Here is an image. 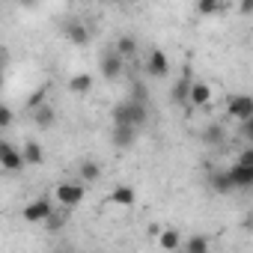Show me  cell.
Returning <instances> with one entry per match:
<instances>
[{"label": "cell", "mask_w": 253, "mask_h": 253, "mask_svg": "<svg viewBox=\"0 0 253 253\" xmlns=\"http://www.w3.org/2000/svg\"><path fill=\"white\" fill-rule=\"evenodd\" d=\"M110 122L113 125H131V128H143L149 122V107L134 98H122L110 107Z\"/></svg>", "instance_id": "1"}, {"label": "cell", "mask_w": 253, "mask_h": 253, "mask_svg": "<svg viewBox=\"0 0 253 253\" xmlns=\"http://www.w3.org/2000/svg\"><path fill=\"white\" fill-rule=\"evenodd\" d=\"M54 214H57V209H54V203H51L48 197H36V200H30V203L21 209L24 223H48Z\"/></svg>", "instance_id": "2"}, {"label": "cell", "mask_w": 253, "mask_h": 253, "mask_svg": "<svg viewBox=\"0 0 253 253\" xmlns=\"http://www.w3.org/2000/svg\"><path fill=\"white\" fill-rule=\"evenodd\" d=\"M84 197H86V185H84V182H60V185L54 188V200H57L63 209L81 206Z\"/></svg>", "instance_id": "3"}, {"label": "cell", "mask_w": 253, "mask_h": 253, "mask_svg": "<svg viewBox=\"0 0 253 253\" xmlns=\"http://www.w3.org/2000/svg\"><path fill=\"white\" fill-rule=\"evenodd\" d=\"M226 113H229V119H238V122L253 119V95H247V92L229 95L226 98Z\"/></svg>", "instance_id": "4"}, {"label": "cell", "mask_w": 253, "mask_h": 253, "mask_svg": "<svg viewBox=\"0 0 253 253\" xmlns=\"http://www.w3.org/2000/svg\"><path fill=\"white\" fill-rule=\"evenodd\" d=\"M63 36H66L75 48H86L89 39H92V36H89V27H86L81 18H69V21L63 24Z\"/></svg>", "instance_id": "5"}, {"label": "cell", "mask_w": 253, "mask_h": 253, "mask_svg": "<svg viewBox=\"0 0 253 253\" xmlns=\"http://www.w3.org/2000/svg\"><path fill=\"white\" fill-rule=\"evenodd\" d=\"M0 167H3L6 173H18L21 167H27L21 149H15L9 140H0Z\"/></svg>", "instance_id": "6"}, {"label": "cell", "mask_w": 253, "mask_h": 253, "mask_svg": "<svg viewBox=\"0 0 253 253\" xmlns=\"http://www.w3.org/2000/svg\"><path fill=\"white\" fill-rule=\"evenodd\" d=\"M146 75L149 78H167L170 75V60L161 48H152L149 57H146Z\"/></svg>", "instance_id": "7"}, {"label": "cell", "mask_w": 253, "mask_h": 253, "mask_svg": "<svg viewBox=\"0 0 253 253\" xmlns=\"http://www.w3.org/2000/svg\"><path fill=\"white\" fill-rule=\"evenodd\" d=\"M98 72H101L104 81H116V78L125 72V60H122L116 51H107V54H101V66H98Z\"/></svg>", "instance_id": "8"}, {"label": "cell", "mask_w": 253, "mask_h": 253, "mask_svg": "<svg viewBox=\"0 0 253 253\" xmlns=\"http://www.w3.org/2000/svg\"><path fill=\"white\" fill-rule=\"evenodd\" d=\"M137 134H140V128H131V125H113L110 140H113L116 149H131L137 143Z\"/></svg>", "instance_id": "9"}, {"label": "cell", "mask_w": 253, "mask_h": 253, "mask_svg": "<svg viewBox=\"0 0 253 253\" xmlns=\"http://www.w3.org/2000/svg\"><path fill=\"white\" fill-rule=\"evenodd\" d=\"M107 203L113 206H122V209H131L137 203V191L131 185H113V191L107 194Z\"/></svg>", "instance_id": "10"}, {"label": "cell", "mask_w": 253, "mask_h": 253, "mask_svg": "<svg viewBox=\"0 0 253 253\" xmlns=\"http://www.w3.org/2000/svg\"><path fill=\"white\" fill-rule=\"evenodd\" d=\"M92 86H95V78H92L89 72H75V75L69 78V84H66V89H69L72 95H89Z\"/></svg>", "instance_id": "11"}, {"label": "cell", "mask_w": 253, "mask_h": 253, "mask_svg": "<svg viewBox=\"0 0 253 253\" xmlns=\"http://www.w3.org/2000/svg\"><path fill=\"white\" fill-rule=\"evenodd\" d=\"M155 241H158V247H161L164 253H176L179 247H185V238H182V232H179V229H173V226L161 229V235H158Z\"/></svg>", "instance_id": "12"}, {"label": "cell", "mask_w": 253, "mask_h": 253, "mask_svg": "<svg viewBox=\"0 0 253 253\" xmlns=\"http://www.w3.org/2000/svg\"><path fill=\"white\" fill-rule=\"evenodd\" d=\"M226 173H229V179H232V188H235V191H247V188H253V170H250V167L232 164V167H226Z\"/></svg>", "instance_id": "13"}, {"label": "cell", "mask_w": 253, "mask_h": 253, "mask_svg": "<svg viewBox=\"0 0 253 253\" xmlns=\"http://www.w3.org/2000/svg\"><path fill=\"white\" fill-rule=\"evenodd\" d=\"M191 86H194V81H191V69H185V75L173 84V104H188L191 101Z\"/></svg>", "instance_id": "14"}, {"label": "cell", "mask_w": 253, "mask_h": 253, "mask_svg": "<svg viewBox=\"0 0 253 253\" xmlns=\"http://www.w3.org/2000/svg\"><path fill=\"white\" fill-rule=\"evenodd\" d=\"M30 116H33V125H36L39 131H48V128H54V125H57V110H54L51 104H42V107L33 110Z\"/></svg>", "instance_id": "15"}, {"label": "cell", "mask_w": 253, "mask_h": 253, "mask_svg": "<svg viewBox=\"0 0 253 253\" xmlns=\"http://www.w3.org/2000/svg\"><path fill=\"white\" fill-rule=\"evenodd\" d=\"M211 98H214L211 86H209L206 81H194V86H191V101H188V107H206V104H209Z\"/></svg>", "instance_id": "16"}, {"label": "cell", "mask_w": 253, "mask_h": 253, "mask_svg": "<svg viewBox=\"0 0 253 253\" xmlns=\"http://www.w3.org/2000/svg\"><path fill=\"white\" fill-rule=\"evenodd\" d=\"M21 155H24V164H27V167H39V164L45 161V149H42L39 140H24Z\"/></svg>", "instance_id": "17"}, {"label": "cell", "mask_w": 253, "mask_h": 253, "mask_svg": "<svg viewBox=\"0 0 253 253\" xmlns=\"http://www.w3.org/2000/svg\"><path fill=\"white\" fill-rule=\"evenodd\" d=\"M137 39L131 36V33H122V36H116V42H113V51L122 57V60H131L134 54H137Z\"/></svg>", "instance_id": "18"}, {"label": "cell", "mask_w": 253, "mask_h": 253, "mask_svg": "<svg viewBox=\"0 0 253 253\" xmlns=\"http://www.w3.org/2000/svg\"><path fill=\"white\" fill-rule=\"evenodd\" d=\"M209 185H211V191L214 194H220V197H226V194H232L235 188H232V179H229V173L226 170H214L211 176H209Z\"/></svg>", "instance_id": "19"}, {"label": "cell", "mask_w": 253, "mask_h": 253, "mask_svg": "<svg viewBox=\"0 0 253 253\" xmlns=\"http://www.w3.org/2000/svg\"><path fill=\"white\" fill-rule=\"evenodd\" d=\"M78 173H81L84 185H95V182L101 179V164H98V161H92V158H86V161H81Z\"/></svg>", "instance_id": "20"}, {"label": "cell", "mask_w": 253, "mask_h": 253, "mask_svg": "<svg viewBox=\"0 0 253 253\" xmlns=\"http://www.w3.org/2000/svg\"><path fill=\"white\" fill-rule=\"evenodd\" d=\"M185 253H211V244H209V235H191L185 238Z\"/></svg>", "instance_id": "21"}, {"label": "cell", "mask_w": 253, "mask_h": 253, "mask_svg": "<svg viewBox=\"0 0 253 253\" xmlns=\"http://www.w3.org/2000/svg\"><path fill=\"white\" fill-rule=\"evenodd\" d=\"M194 12L197 15H220L223 12V3H220V0H197V6H194Z\"/></svg>", "instance_id": "22"}, {"label": "cell", "mask_w": 253, "mask_h": 253, "mask_svg": "<svg viewBox=\"0 0 253 253\" xmlns=\"http://www.w3.org/2000/svg\"><path fill=\"white\" fill-rule=\"evenodd\" d=\"M42 104H48V86L42 84V86H36L30 95H27V110L33 113V110H39Z\"/></svg>", "instance_id": "23"}, {"label": "cell", "mask_w": 253, "mask_h": 253, "mask_svg": "<svg viewBox=\"0 0 253 253\" xmlns=\"http://www.w3.org/2000/svg\"><path fill=\"white\" fill-rule=\"evenodd\" d=\"M203 137H206V143H214L217 146V143H223V128H220V125H209Z\"/></svg>", "instance_id": "24"}, {"label": "cell", "mask_w": 253, "mask_h": 253, "mask_svg": "<svg viewBox=\"0 0 253 253\" xmlns=\"http://www.w3.org/2000/svg\"><path fill=\"white\" fill-rule=\"evenodd\" d=\"M12 122H15V110L9 104H3V107H0V128H9Z\"/></svg>", "instance_id": "25"}, {"label": "cell", "mask_w": 253, "mask_h": 253, "mask_svg": "<svg viewBox=\"0 0 253 253\" xmlns=\"http://www.w3.org/2000/svg\"><path fill=\"white\" fill-rule=\"evenodd\" d=\"M235 164H241V167H250V170H253V146H244V149L238 152Z\"/></svg>", "instance_id": "26"}, {"label": "cell", "mask_w": 253, "mask_h": 253, "mask_svg": "<svg viewBox=\"0 0 253 253\" xmlns=\"http://www.w3.org/2000/svg\"><path fill=\"white\" fill-rule=\"evenodd\" d=\"M238 131H241V137L253 146V119H247V122H238Z\"/></svg>", "instance_id": "27"}, {"label": "cell", "mask_w": 253, "mask_h": 253, "mask_svg": "<svg viewBox=\"0 0 253 253\" xmlns=\"http://www.w3.org/2000/svg\"><path fill=\"white\" fill-rule=\"evenodd\" d=\"M238 15H253V0H241V3H238Z\"/></svg>", "instance_id": "28"}, {"label": "cell", "mask_w": 253, "mask_h": 253, "mask_svg": "<svg viewBox=\"0 0 253 253\" xmlns=\"http://www.w3.org/2000/svg\"><path fill=\"white\" fill-rule=\"evenodd\" d=\"M247 229H250V232H253V211H250V214H247Z\"/></svg>", "instance_id": "29"}, {"label": "cell", "mask_w": 253, "mask_h": 253, "mask_svg": "<svg viewBox=\"0 0 253 253\" xmlns=\"http://www.w3.org/2000/svg\"><path fill=\"white\" fill-rule=\"evenodd\" d=\"M51 253H72V250H66V247H57V250H51Z\"/></svg>", "instance_id": "30"}]
</instances>
